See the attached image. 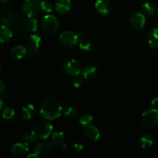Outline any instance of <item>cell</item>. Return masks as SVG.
Segmentation results:
<instances>
[{"label": "cell", "instance_id": "cell-34", "mask_svg": "<svg viewBox=\"0 0 158 158\" xmlns=\"http://www.w3.org/2000/svg\"><path fill=\"white\" fill-rule=\"evenodd\" d=\"M9 1V0H0V3H2V4H6Z\"/></svg>", "mask_w": 158, "mask_h": 158}, {"label": "cell", "instance_id": "cell-9", "mask_svg": "<svg viewBox=\"0 0 158 158\" xmlns=\"http://www.w3.org/2000/svg\"><path fill=\"white\" fill-rule=\"evenodd\" d=\"M146 23V19L145 16L140 12H136L133 14L131 17V25L134 29H142Z\"/></svg>", "mask_w": 158, "mask_h": 158}, {"label": "cell", "instance_id": "cell-23", "mask_svg": "<svg viewBox=\"0 0 158 158\" xmlns=\"http://www.w3.org/2000/svg\"><path fill=\"white\" fill-rule=\"evenodd\" d=\"M64 115L65 117L69 119H75L78 116V111L74 107L69 106V107H67L65 109Z\"/></svg>", "mask_w": 158, "mask_h": 158}, {"label": "cell", "instance_id": "cell-26", "mask_svg": "<svg viewBox=\"0 0 158 158\" xmlns=\"http://www.w3.org/2000/svg\"><path fill=\"white\" fill-rule=\"evenodd\" d=\"M93 120L94 118L90 114H84L80 118V123L82 126L85 127L87 125H90V123L93 122Z\"/></svg>", "mask_w": 158, "mask_h": 158}, {"label": "cell", "instance_id": "cell-16", "mask_svg": "<svg viewBox=\"0 0 158 158\" xmlns=\"http://www.w3.org/2000/svg\"><path fill=\"white\" fill-rule=\"evenodd\" d=\"M148 43L150 47H158V28H154L148 32Z\"/></svg>", "mask_w": 158, "mask_h": 158}, {"label": "cell", "instance_id": "cell-31", "mask_svg": "<svg viewBox=\"0 0 158 158\" xmlns=\"http://www.w3.org/2000/svg\"><path fill=\"white\" fill-rule=\"evenodd\" d=\"M151 106L153 108H156L157 109L158 108V97H155L154 99H153L152 101H151Z\"/></svg>", "mask_w": 158, "mask_h": 158}, {"label": "cell", "instance_id": "cell-20", "mask_svg": "<svg viewBox=\"0 0 158 158\" xmlns=\"http://www.w3.org/2000/svg\"><path fill=\"white\" fill-rule=\"evenodd\" d=\"M15 117V110L12 107H6L2 111V118L6 123H11Z\"/></svg>", "mask_w": 158, "mask_h": 158}, {"label": "cell", "instance_id": "cell-37", "mask_svg": "<svg viewBox=\"0 0 158 158\" xmlns=\"http://www.w3.org/2000/svg\"><path fill=\"white\" fill-rule=\"evenodd\" d=\"M0 71H1V67H0Z\"/></svg>", "mask_w": 158, "mask_h": 158}, {"label": "cell", "instance_id": "cell-24", "mask_svg": "<svg viewBox=\"0 0 158 158\" xmlns=\"http://www.w3.org/2000/svg\"><path fill=\"white\" fill-rule=\"evenodd\" d=\"M65 140V135L63 132H55L52 134V140L56 144H61Z\"/></svg>", "mask_w": 158, "mask_h": 158}, {"label": "cell", "instance_id": "cell-10", "mask_svg": "<svg viewBox=\"0 0 158 158\" xmlns=\"http://www.w3.org/2000/svg\"><path fill=\"white\" fill-rule=\"evenodd\" d=\"M71 6L72 4L70 0H58L55 5L56 11L60 15H65L69 12Z\"/></svg>", "mask_w": 158, "mask_h": 158}, {"label": "cell", "instance_id": "cell-19", "mask_svg": "<svg viewBox=\"0 0 158 158\" xmlns=\"http://www.w3.org/2000/svg\"><path fill=\"white\" fill-rule=\"evenodd\" d=\"M154 144V138L149 134L142 136L140 139V145L143 149H149Z\"/></svg>", "mask_w": 158, "mask_h": 158}, {"label": "cell", "instance_id": "cell-38", "mask_svg": "<svg viewBox=\"0 0 158 158\" xmlns=\"http://www.w3.org/2000/svg\"><path fill=\"white\" fill-rule=\"evenodd\" d=\"M0 157H1V156H0Z\"/></svg>", "mask_w": 158, "mask_h": 158}, {"label": "cell", "instance_id": "cell-22", "mask_svg": "<svg viewBox=\"0 0 158 158\" xmlns=\"http://www.w3.org/2000/svg\"><path fill=\"white\" fill-rule=\"evenodd\" d=\"M79 47L83 52H90L91 49H92V44L88 39L83 38L81 39L79 42Z\"/></svg>", "mask_w": 158, "mask_h": 158}, {"label": "cell", "instance_id": "cell-7", "mask_svg": "<svg viewBox=\"0 0 158 158\" xmlns=\"http://www.w3.org/2000/svg\"><path fill=\"white\" fill-rule=\"evenodd\" d=\"M22 9L25 15L29 18H32L39 12L38 3L35 0H25L22 6Z\"/></svg>", "mask_w": 158, "mask_h": 158}, {"label": "cell", "instance_id": "cell-1", "mask_svg": "<svg viewBox=\"0 0 158 158\" xmlns=\"http://www.w3.org/2000/svg\"><path fill=\"white\" fill-rule=\"evenodd\" d=\"M63 111V106L56 99L48 98L42 103L40 112L42 117L48 120H53L60 117Z\"/></svg>", "mask_w": 158, "mask_h": 158}, {"label": "cell", "instance_id": "cell-35", "mask_svg": "<svg viewBox=\"0 0 158 158\" xmlns=\"http://www.w3.org/2000/svg\"><path fill=\"white\" fill-rule=\"evenodd\" d=\"M2 106H3V102H2V100L1 99H0V111H1V110H2Z\"/></svg>", "mask_w": 158, "mask_h": 158}, {"label": "cell", "instance_id": "cell-4", "mask_svg": "<svg viewBox=\"0 0 158 158\" xmlns=\"http://www.w3.org/2000/svg\"><path fill=\"white\" fill-rule=\"evenodd\" d=\"M142 121L148 127L158 126V110L156 108L148 110L142 114Z\"/></svg>", "mask_w": 158, "mask_h": 158}, {"label": "cell", "instance_id": "cell-30", "mask_svg": "<svg viewBox=\"0 0 158 158\" xmlns=\"http://www.w3.org/2000/svg\"><path fill=\"white\" fill-rule=\"evenodd\" d=\"M24 137V139L26 140V141L29 142V143H34V142H35L37 140H38V138H37V137H35L32 132L24 135V137Z\"/></svg>", "mask_w": 158, "mask_h": 158}, {"label": "cell", "instance_id": "cell-27", "mask_svg": "<svg viewBox=\"0 0 158 158\" xmlns=\"http://www.w3.org/2000/svg\"><path fill=\"white\" fill-rule=\"evenodd\" d=\"M40 8H41L42 10L44 11L45 12H47V13H49V12H52V4H51L50 2L48 1V0H43V1L40 2Z\"/></svg>", "mask_w": 158, "mask_h": 158}, {"label": "cell", "instance_id": "cell-5", "mask_svg": "<svg viewBox=\"0 0 158 158\" xmlns=\"http://www.w3.org/2000/svg\"><path fill=\"white\" fill-rule=\"evenodd\" d=\"M63 71L65 73L71 77H77L81 72V66L75 60H69L63 64Z\"/></svg>", "mask_w": 158, "mask_h": 158}, {"label": "cell", "instance_id": "cell-32", "mask_svg": "<svg viewBox=\"0 0 158 158\" xmlns=\"http://www.w3.org/2000/svg\"><path fill=\"white\" fill-rule=\"evenodd\" d=\"M6 89V84L4 83V82L0 80V94H3Z\"/></svg>", "mask_w": 158, "mask_h": 158}, {"label": "cell", "instance_id": "cell-28", "mask_svg": "<svg viewBox=\"0 0 158 158\" xmlns=\"http://www.w3.org/2000/svg\"><path fill=\"white\" fill-rule=\"evenodd\" d=\"M45 148H46V145H45L44 143H37V144H35V147H34V152L36 153L37 154H43Z\"/></svg>", "mask_w": 158, "mask_h": 158}, {"label": "cell", "instance_id": "cell-12", "mask_svg": "<svg viewBox=\"0 0 158 158\" xmlns=\"http://www.w3.org/2000/svg\"><path fill=\"white\" fill-rule=\"evenodd\" d=\"M95 9L101 15H107L111 10L110 3L108 0H97L95 3Z\"/></svg>", "mask_w": 158, "mask_h": 158}, {"label": "cell", "instance_id": "cell-6", "mask_svg": "<svg viewBox=\"0 0 158 158\" xmlns=\"http://www.w3.org/2000/svg\"><path fill=\"white\" fill-rule=\"evenodd\" d=\"M60 40L63 46L66 47H73L79 43L78 35L70 31H65L62 32Z\"/></svg>", "mask_w": 158, "mask_h": 158}, {"label": "cell", "instance_id": "cell-14", "mask_svg": "<svg viewBox=\"0 0 158 158\" xmlns=\"http://www.w3.org/2000/svg\"><path fill=\"white\" fill-rule=\"evenodd\" d=\"M12 37V32L6 25L0 26V43H5L9 42Z\"/></svg>", "mask_w": 158, "mask_h": 158}, {"label": "cell", "instance_id": "cell-15", "mask_svg": "<svg viewBox=\"0 0 158 158\" xmlns=\"http://www.w3.org/2000/svg\"><path fill=\"white\" fill-rule=\"evenodd\" d=\"M11 151L15 155L23 156L29 151V146L26 143H16L12 146Z\"/></svg>", "mask_w": 158, "mask_h": 158}, {"label": "cell", "instance_id": "cell-3", "mask_svg": "<svg viewBox=\"0 0 158 158\" xmlns=\"http://www.w3.org/2000/svg\"><path fill=\"white\" fill-rule=\"evenodd\" d=\"M41 26L45 32L48 33H53L58 30L60 27V23L56 17L54 15H46L42 19Z\"/></svg>", "mask_w": 158, "mask_h": 158}, {"label": "cell", "instance_id": "cell-33", "mask_svg": "<svg viewBox=\"0 0 158 158\" xmlns=\"http://www.w3.org/2000/svg\"><path fill=\"white\" fill-rule=\"evenodd\" d=\"M28 158H32V157H34V158H39V154H37L36 153L34 152V154H29V155L27 156Z\"/></svg>", "mask_w": 158, "mask_h": 158}, {"label": "cell", "instance_id": "cell-13", "mask_svg": "<svg viewBox=\"0 0 158 158\" xmlns=\"http://www.w3.org/2000/svg\"><path fill=\"white\" fill-rule=\"evenodd\" d=\"M10 54L12 58L15 60H22L27 54V49L22 45H17L12 48L10 50Z\"/></svg>", "mask_w": 158, "mask_h": 158}, {"label": "cell", "instance_id": "cell-18", "mask_svg": "<svg viewBox=\"0 0 158 158\" xmlns=\"http://www.w3.org/2000/svg\"><path fill=\"white\" fill-rule=\"evenodd\" d=\"M97 74V71L96 67L93 66H88L86 67H85L84 69L82 71V75H83V78H85L86 80H93L96 77Z\"/></svg>", "mask_w": 158, "mask_h": 158}, {"label": "cell", "instance_id": "cell-29", "mask_svg": "<svg viewBox=\"0 0 158 158\" xmlns=\"http://www.w3.org/2000/svg\"><path fill=\"white\" fill-rule=\"evenodd\" d=\"M83 84V81L82 78L79 77L78 76L75 77V78L73 80V86L74 88H80Z\"/></svg>", "mask_w": 158, "mask_h": 158}, {"label": "cell", "instance_id": "cell-8", "mask_svg": "<svg viewBox=\"0 0 158 158\" xmlns=\"http://www.w3.org/2000/svg\"><path fill=\"white\" fill-rule=\"evenodd\" d=\"M42 44V39L40 35H31L28 40V50L29 53L32 55H36L39 53L40 47Z\"/></svg>", "mask_w": 158, "mask_h": 158}, {"label": "cell", "instance_id": "cell-36", "mask_svg": "<svg viewBox=\"0 0 158 158\" xmlns=\"http://www.w3.org/2000/svg\"><path fill=\"white\" fill-rule=\"evenodd\" d=\"M157 17H158V9H157Z\"/></svg>", "mask_w": 158, "mask_h": 158}, {"label": "cell", "instance_id": "cell-2", "mask_svg": "<svg viewBox=\"0 0 158 158\" xmlns=\"http://www.w3.org/2000/svg\"><path fill=\"white\" fill-rule=\"evenodd\" d=\"M31 132L38 139H46L52 134V126L49 122L40 120L34 123Z\"/></svg>", "mask_w": 158, "mask_h": 158}, {"label": "cell", "instance_id": "cell-11", "mask_svg": "<svg viewBox=\"0 0 158 158\" xmlns=\"http://www.w3.org/2000/svg\"><path fill=\"white\" fill-rule=\"evenodd\" d=\"M83 134L87 137L89 140H98L100 139V134L99 130L96 127L92 126V125H87L85 126L83 129Z\"/></svg>", "mask_w": 158, "mask_h": 158}, {"label": "cell", "instance_id": "cell-17", "mask_svg": "<svg viewBox=\"0 0 158 158\" xmlns=\"http://www.w3.org/2000/svg\"><path fill=\"white\" fill-rule=\"evenodd\" d=\"M35 114V107L32 104H27L23 106L21 110V117L23 120H28Z\"/></svg>", "mask_w": 158, "mask_h": 158}, {"label": "cell", "instance_id": "cell-25", "mask_svg": "<svg viewBox=\"0 0 158 158\" xmlns=\"http://www.w3.org/2000/svg\"><path fill=\"white\" fill-rule=\"evenodd\" d=\"M27 28L31 32H36L38 29V23L35 18H29L27 22Z\"/></svg>", "mask_w": 158, "mask_h": 158}, {"label": "cell", "instance_id": "cell-21", "mask_svg": "<svg viewBox=\"0 0 158 158\" xmlns=\"http://www.w3.org/2000/svg\"><path fill=\"white\" fill-rule=\"evenodd\" d=\"M141 9L145 14L148 15H152L155 13L156 8L154 6V4L150 2H146L143 3L141 6Z\"/></svg>", "mask_w": 158, "mask_h": 158}]
</instances>
